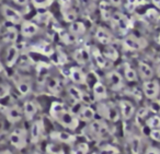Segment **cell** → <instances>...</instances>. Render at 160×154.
I'll return each mask as SVG.
<instances>
[{
	"label": "cell",
	"mask_w": 160,
	"mask_h": 154,
	"mask_svg": "<svg viewBox=\"0 0 160 154\" xmlns=\"http://www.w3.org/2000/svg\"><path fill=\"white\" fill-rule=\"evenodd\" d=\"M49 115L62 127L69 130H76L79 126L78 117L67 108V106L62 102H53L49 108Z\"/></svg>",
	"instance_id": "cell-1"
},
{
	"label": "cell",
	"mask_w": 160,
	"mask_h": 154,
	"mask_svg": "<svg viewBox=\"0 0 160 154\" xmlns=\"http://www.w3.org/2000/svg\"><path fill=\"white\" fill-rule=\"evenodd\" d=\"M9 141L17 150H22L28 144V131L24 128H16L9 134Z\"/></svg>",
	"instance_id": "cell-2"
},
{
	"label": "cell",
	"mask_w": 160,
	"mask_h": 154,
	"mask_svg": "<svg viewBox=\"0 0 160 154\" xmlns=\"http://www.w3.org/2000/svg\"><path fill=\"white\" fill-rule=\"evenodd\" d=\"M1 14L8 21L11 23L12 25H18L23 22V16L20 11L16 9V8L11 7L9 5H2L1 6Z\"/></svg>",
	"instance_id": "cell-3"
},
{
	"label": "cell",
	"mask_w": 160,
	"mask_h": 154,
	"mask_svg": "<svg viewBox=\"0 0 160 154\" xmlns=\"http://www.w3.org/2000/svg\"><path fill=\"white\" fill-rule=\"evenodd\" d=\"M5 115L10 123H17L22 119L23 110L19 105L13 104V105H9L5 108Z\"/></svg>",
	"instance_id": "cell-4"
},
{
	"label": "cell",
	"mask_w": 160,
	"mask_h": 154,
	"mask_svg": "<svg viewBox=\"0 0 160 154\" xmlns=\"http://www.w3.org/2000/svg\"><path fill=\"white\" fill-rule=\"evenodd\" d=\"M44 133V123L42 119L35 120L30 129V140L32 143H38Z\"/></svg>",
	"instance_id": "cell-5"
},
{
	"label": "cell",
	"mask_w": 160,
	"mask_h": 154,
	"mask_svg": "<svg viewBox=\"0 0 160 154\" xmlns=\"http://www.w3.org/2000/svg\"><path fill=\"white\" fill-rule=\"evenodd\" d=\"M88 128H89L90 132H91L94 137H97V138H99V139L105 138L107 134L109 133V129H108L107 125L101 120H96V119H93Z\"/></svg>",
	"instance_id": "cell-6"
},
{
	"label": "cell",
	"mask_w": 160,
	"mask_h": 154,
	"mask_svg": "<svg viewBox=\"0 0 160 154\" xmlns=\"http://www.w3.org/2000/svg\"><path fill=\"white\" fill-rule=\"evenodd\" d=\"M142 89H144V94L146 95V97L150 99H155L159 95L160 85L156 80H148V81L144 82Z\"/></svg>",
	"instance_id": "cell-7"
},
{
	"label": "cell",
	"mask_w": 160,
	"mask_h": 154,
	"mask_svg": "<svg viewBox=\"0 0 160 154\" xmlns=\"http://www.w3.org/2000/svg\"><path fill=\"white\" fill-rule=\"evenodd\" d=\"M112 21L114 22V24L116 25V27H118V32L122 34H125L127 31H128L129 29V20L127 17H125L124 14L122 13H114L113 16H112Z\"/></svg>",
	"instance_id": "cell-8"
},
{
	"label": "cell",
	"mask_w": 160,
	"mask_h": 154,
	"mask_svg": "<svg viewBox=\"0 0 160 154\" xmlns=\"http://www.w3.org/2000/svg\"><path fill=\"white\" fill-rule=\"evenodd\" d=\"M124 45L129 51H140L144 47H146L147 42L145 40H142V38H138L136 36L129 35L127 37H125Z\"/></svg>",
	"instance_id": "cell-9"
},
{
	"label": "cell",
	"mask_w": 160,
	"mask_h": 154,
	"mask_svg": "<svg viewBox=\"0 0 160 154\" xmlns=\"http://www.w3.org/2000/svg\"><path fill=\"white\" fill-rule=\"evenodd\" d=\"M20 58V49L17 45L12 44L8 47L6 53V65L9 68H12Z\"/></svg>",
	"instance_id": "cell-10"
},
{
	"label": "cell",
	"mask_w": 160,
	"mask_h": 154,
	"mask_svg": "<svg viewBox=\"0 0 160 154\" xmlns=\"http://www.w3.org/2000/svg\"><path fill=\"white\" fill-rule=\"evenodd\" d=\"M23 116L25 117L27 120H33L35 115L38 114V106L35 103V101H27L23 104Z\"/></svg>",
	"instance_id": "cell-11"
},
{
	"label": "cell",
	"mask_w": 160,
	"mask_h": 154,
	"mask_svg": "<svg viewBox=\"0 0 160 154\" xmlns=\"http://www.w3.org/2000/svg\"><path fill=\"white\" fill-rule=\"evenodd\" d=\"M38 32V26L32 21H23L21 23V35L24 37H32Z\"/></svg>",
	"instance_id": "cell-12"
},
{
	"label": "cell",
	"mask_w": 160,
	"mask_h": 154,
	"mask_svg": "<svg viewBox=\"0 0 160 154\" xmlns=\"http://www.w3.org/2000/svg\"><path fill=\"white\" fill-rule=\"evenodd\" d=\"M51 137L53 140H56L62 143H66V144H71L76 140L75 136L67 131H54L51 133Z\"/></svg>",
	"instance_id": "cell-13"
},
{
	"label": "cell",
	"mask_w": 160,
	"mask_h": 154,
	"mask_svg": "<svg viewBox=\"0 0 160 154\" xmlns=\"http://www.w3.org/2000/svg\"><path fill=\"white\" fill-rule=\"evenodd\" d=\"M69 78L76 84H85L87 81V75L78 67H72L69 70Z\"/></svg>",
	"instance_id": "cell-14"
},
{
	"label": "cell",
	"mask_w": 160,
	"mask_h": 154,
	"mask_svg": "<svg viewBox=\"0 0 160 154\" xmlns=\"http://www.w3.org/2000/svg\"><path fill=\"white\" fill-rule=\"evenodd\" d=\"M120 112L122 117L125 120H128L135 114V107L128 101H121L120 102Z\"/></svg>",
	"instance_id": "cell-15"
},
{
	"label": "cell",
	"mask_w": 160,
	"mask_h": 154,
	"mask_svg": "<svg viewBox=\"0 0 160 154\" xmlns=\"http://www.w3.org/2000/svg\"><path fill=\"white\" fill-rule=\"evenodd\" d=\"M96 38L99 43H101L102 45H105V46L111 45L114 40L113 36L111 35V33H110L109 31H107L105 29H103V27H99V29L97 30Z\"/></svg>",
	"instance_id": "cell-16"
},
{
	"label": "cell",
	"mask_w": 160,
	"mask_h": 154,
	"mask_svg": "<svg viewBox=\"0 0 160 154\" xmlns=\"http://www.w3.org/2000/svg\"><path fill=\"white\" fill-rule=\"evenodd\" d=\"M73 58L80 65H86L90 61V58H91V53L88 48H79L75 51L73 54Z\"/></svg>",
	"instance_id": "cell-17"
},
{
	"label": "cell",
	"mask_w": 160,
	"mask_h": 154,
	"mask_svg": "<svg viewBox=\"0 0 160 154\" xmlns=\"http://www.w3.org/2000/svg\"><path fill=\"white\" fill-rule=\"evenodd\" d=\"M77 117L79 120L82 121H92L96 117V110L90 106H85L81 107L79 113L77 114Z\"/></svg>",
	"instance_id": "cell-18"
},
{
	"label": "cell",
	"mask_w": 160,
	"mask_h": 154,
	"mask_svg": "<svg viewBox=\"0 0 160 154\" xmlns=\"http://www.w3.org/2000/svg\"><path fill=\"white\" fill-rule=\"evenodd\" d=\"M102 115L104 117H107L108 119L112 120V121L118 120V117H120V115H118V107H116L115 105H113L112 103L107 104V105L103 106V113H102Z\"/></svg>",
	"instance_id": "cell-19"
},
{
	"label": "cell",
	"mask_w": 160,
	"mask_h": 154,
	"mask_svg": "<svg viewBox=\"0 0 160 154\" xmlns=\"http://www.w3.org/2000/svg\"><path fill=\"white\" fill-rule=\"evenodd\" d=\"M108 81L113 90H120L123 86V79L120 73L116 71H112L108 75Z\"/></svg>",
	"instance_id": "cell-20"
},
{
	"label": "cell",
	"mask_w": 160,
	"mask_h": 154,
	"mask_svg": "<svg viewBox=\"0 0 160 154\" xmlns=\"http://www.w3.org/2000/svg\"><path fill=\"white\" fill-rule=\"evenodd\" d=\"M18 36H19V32L18 30L16 29L14 26H9L6 29V32L3 33V41L6 43H10V44H14L18 40Z\"/></svg>",
	"instance_id": "cell-21"
},
{
	"label": "cell",
	"mask_w": 160,
	"mask_h": 154,
	"mask_svg": "<svg viewBox=\"0 0 160 154\" xmlns=\"http://www.w3.org/2000/svg\"><path fill=\"white\" fill-rule=\"evenodd\" d=\"M92 92H93L94 97H96L97 99H100V101H102V99L108 97L107 88H105L104 84L101 83V82H96V83H94L93 88H92Z\"/></svg>",
	"instance_id": "cell-22"
},
{
	"label": "cell",
	"mask_w": 160,
	"mask_h": 154,
	"mask_svg": "<svg viewBox=\"0 0 160 154\" xmlns=\"http://www.w3.org/2000/svg\"><path fill=\"white\" fill-rule=\"evenodd\" d=\"M16 86H17V90L19 91L21 95L25 96V95L30 94L31 93V90H32V86H31V83L29 81L24 79H21L19 81L16 82Z\"/></svg>",
	"instance_id": "cell-23"
},
{
	"label": "cell",
	"mask_w": 160,
	"mask_h": 154,
	"mask_svg": "<svg viewBox=\"0 0 160 154\" xmlns=\"http://www.w3.org/2000/svg\"><path fill=\"white\" fill-rule=\"evenodd\" d=\"M91 56L93 57L96 64L98 65L100 68H104V67L107 66L108 59L104 57V55H103L102 53H100V51H99L98 48H93V49H92Z\"/></svg>",
	"instance_id": "cell-24"
},
{
	"label": "cell",
	"mask_w": 160,
	"mask_h": 154,
	"mask_svg": "<svg viewBox=\"0 0 160 154\" xmlns=\"http://www.w3.org/2000/svg\"><path fill=\"white\" fill-rule=\"evenodd\" d=\"M67 92H68V94L70 95V97L75 102H80V103H82L83 92L81 90H79L77 86H75V85L68 86V89H67Z\"/></svg>",
	"instance_id": "cell-25"
},
{
	"label": "cell",
	"mask_w": 160,
	"mask_h": 154,
	"mask_svg": "<svg viewBox=\"0 0 160 154\" xmlns=\"http://www.w3.org/2000/svg\"><path fill=\"white\" fill-rule=\"evenodd\" d=\"M69 31H70V33L72 34V35H76V36L82 35L86 31V26L82 22L75 21V22L71 23L70 26H69Z\"/></svg>",
	"instance_id": "cell-26"
},
{
	"label": "cell",
	"mask_w": 160,
	"mask_h": 154,
	"mask_svg": "<svg viewBox=\"0 0 160 154\" xmlns=\"http://www.w3.org/2000/svg\"><path fill=\"white\" fill-rule=\"evenodd\" d=\"M139 73L142 79L149 80L152 78L153 70L151 69V67L149 65L145 64V62H139Z\"/></svg>",
	"instance_id": "cell-27"
},
{
	"label": "cell",
	"mask_w": 160,
	"mask_h": 154,
	"mask_svg": "<svg viewBox=\"0 0 160 154\" xmlns=\"http://www.w3.org/2000/svg\"><path fill=\"white\" fill-rule=\"evenodd\" d=\"M131 151L133 154H140L142 152V139L138 136H134L131 139Z\"/></svg>",
	"instance_id": "cell-28"
},
{
	"label": "cell",
	"mask_w": 160,
	"mask_h": 154,
	"mask_svg": "<svg viewBox=\"0 0 160 154\" xmlns=\"http://www.w3.org/2000/svg\"><path fill=\"white\" fill-rule=\"evenodd\" d=\"M34 48H36L38 51H40V53L44 54V55H47V56H51L52 54L54 53V49H53V47H52V45L47 42L38 43Z\"/></svg>",
	"instance_id": "cell-29"
},
{
	"label": "cell",
	"mask_w": 160,
	"mask_h": 154,
	"mask_svg": "<svg viewBox=\"0 0 160 154\" xmlns=\"http://www.w3.org/2000/svg\"><path fill=\"white\" fill-rule=\"evenodd\" d=\"M62 17H64V20L69 23L75 22L76 19H77L76 11L73 9H71L70 7H65L64 9H62Z\"/></svg>",
	"instance_id": "cell-30"
},
{
	"label": "cell",
	"mask_w": 160,
	"mask_h": 154,
	"mask_svg": "<svg viewBox=\"0 0 160 154\" xmlns=\"http://www.w3.org/2000/svg\"><path fill=\"white\" fill-rule=\"evenodd\" d=\"M47 154H65V150L58 143H48L45 147Z\"/></svg>",
	"instance_id": "cell-31"
},
{
	"label": "cell",
	"mask_w": 160,
	"mask_h": 154,
	"mask_svg": "<svg viewBox=\"0 0 160 154\" xmlns=\"http://www.w3.org/2000/svg\"><path fill=\"white\" fill-rule=\"evenodd\" d=\"M103 55H104V57L107 58V59L114 61V60H116L118 58V51H116L113 46L108 45V46L105 47L104 51H103Z\"/></svg>",
	"instance_id": "cell-32"
},
{
	"label": "cell",
	"mask_w": 160,
	"mask_h": 154,
	"mask_svg": "<svg viewBox=\"0 0 160 154\" xmlns=\"http://www.w3.org/2000/svg\"><path fill=\"white\" fill-rule=\"evenodd\" d=\"M88 152H89V145L86 142L78 143L71 149V154H88Z\"/></svg>",
	"instance_id": "cell-33"
},
{
	"label": "cell",
	"mask_w": 160,
	"mask_h": 154,
	"mask_svg": "<svg viewBox=\"0 0 160 154\" xmlns=\"http://www.w3.org/2000/svg\"><path fill=\"white\" fill-rule=\"evenodd\" d=\"M47 89L49 90V92L52 93H58L60 92V82L57 78H52L47 81Z\"/></svg>",
	"instance_id": "cell-34"
},
{
	"label": "cell",
	"mask_w": 160,
	"mask_h": 154,
	"mask_svg": "<svg viewBox=\"0 0 160 154\" xmlns=\"http://www.w3.org/2000/svg\"><path fill=\"white\" fill-rule=\"evenodd\" d=\"M124 75H125V78H126L127 81H129V82L137 81V75H136V71L134 70V69L132 68L128 64L125 65Z\"/></svg>",
	"instance_id": "cell-35"
},
{
	"label": "cell",
	"mask_w": 160,
	"mask_h": 154,
	"mask_svg": "<svg viewBox=\"0 0 160 154\" xmlns=\"http://www.w3.org/2000/svg\"><path fill=\"white\" fill-rule=\"evenodd\" d=\"M98 154H120V150L112 144H105L100 147Z\"/></svg>",
	"instance_id": "cell-36"
},
{
	"label": "cell",
	"mask_w": 160,
	"mask_h": 154,
	"mask_svg": "<svg viewBox=\"0 0 160 154\" xmlns=\"http://www.w3.org/2000/svg\"><path fill=\"white\" fill-rule=\"evenodd\" d=\"M146 126L150 129H159L160 128V116L155 115V116L149 117L146 120Z\"/></svg>",
	"instance_id": "cell-37"
},
{
	"label": "cell",
	"mask_w": 160,
	"mask_h": 154,
	"mask_svg": "<svg viewBox=\"0 0 160 154\" xmlns=\"http://www.w3.org/2000/svg\"><path fill=\"white\" fill-rule=\"evenodd\" d=\"M52 19L51 12H42V13H38V16L34 17V20L38 23H42V24H47Z\"/></svg>",
	"instance_id": "cell-38"
},
{
	"label": "cell",
	"mask_w": 160,
	"mask_h": 154,
	"mask_svg": "<svg viewBox=\"0 0 160 154\" xmlns=\"http://www.w3.org/2000/svg\"><path fill=\"white\" fill-rule=\"evenodd\" d=\"M31 2L36 9H44L49 7L54 2V0H31Z\"/></svg>",
	"instance_id": "cell-39"
},
{
	"label": "cell",
	"mask_w": 160,
	"mask_h": 154,
	"mask_svg": "<svg viewBox=\"0 0 160 154\" xmlns=\"http://www.w3.org/2000/svg\"><path fill=\"white\" fill-rule=\"evenodd\" d=\"M146 17L149 19L150 21H152V22H159L160 21V14L158 13L157 10L155 9H149L148 11L146 12Z\"/></svg>",
	"instance_id": "cell-40"
},
{
	"label": "cell",
	"mask_w": 160,
	"mask_h": 154,
	"mask_svg": "<svg viewBox=\"0 0 160 154\" xmlns=\"http://www.w3.org/2000/svg\"><path fill=\"white\" fill-rule=\"evenodd\" d=\"M10 94V88L3 83H0V101L5 99Z\"/></svg>",
	"instance_id": "cell-41"
},
{
	"label": "cell",
	"mask_w": 160,
	"mask_h": 154,
	"mask_svg": "<svg viewBox=\"0 0 160 154\" xmlns=\"http://www.w3.org/2000/svg\"><path fill=\"white\" fill-rule=\"evenodd\" d=\"M138 0H127L126 1V6H125V9L128 12H133L136 9V7L138 6Z\"/></svg>",
	"instance_id": "cell-42"
},
{
	"label": "cell",
	"mask_w": 160,
	"mask_h": 154,
	"mask_svg": "<svg viewBox=\"0 0 160 154\" xmlns=\"http://www.w3.org/2000/svg\"><path fill=\"white\" fill-rule=\"evenodd\" d=\"M150 138L157 142H160V128L159 129H151Z\"/></svg>",
	"instance_id": "cell-43"
},
{
	"label": "cell",
	"mask_w": 160,
	"mask_h": 154,
	"mask_svg": "<svg viewBox=\"0 0 160 154\" xmlns=\"http://www.w3.org/2000/svg\"><path fill=\"white\" fill-rule=\"evenodd\" d=\"M145 154H160V150H159V149H157V147H149L148 149L146 150Z\"/></svg>",
	"instance_id": "cell-44"
},
{
	"label": "cell",
	"mask_w": 160,
	"mask_h": 154,
	"mask_svg": "<svg viewBox=\"0 0 160 154\" xmlns=\"http://www.w3.org/2000/svg\"><path fill=\"white\" fill-rule=\"evenodd\" d=\"M16 5L20 6V7H24V6L28 5V2H29V0H12Z\"/></svg>",
	"instance_id": "cell-45"
},
{
	"label": "cell",
	"mask_w": 160,
	"mask_h": 154,
	"mask_svg": "<svg viewBox=\"0 0 160 154\" xmlns=\"http://www.w3.org/2000/svg\"><path fill=\"white\" fill-rule=\"evenodd\" d=\"M147 114H148V109H147V108H140V109L138 110L137 117H145Z\"/></svg>",
	"instance_id": "cell-46"
},
{
	"label": "cell",
	"mask_w": 160,
	"mask_h": 154,
	"mask_svg": "<svg viewBox=\"0 0 160 154\" xmlns=\"http://www.w3.org/2000/svg\"><path fill=\"white\" fill-rule=\"evenodd\" d=\"M71 0H59V3L62 6V7H69V5H70Z\"/></svg>",
	"instance_id": "cell-47"
},
{
	"label": "cell",
	"mask_w": 160,
	"mask_h": 154,
	"mask_svg": "<svg viewBox=\"0 0 160 154\" xmlns=\"http://www.w3.org/2000/svg\"><path fill=\"white\" fill-rule=\"evenodd\" d=\"M111 3L115 7H118L122 3V0H111Z\"/></svg>",
	"instance_id": "cell-48"
},
{
	"label": "cell",
	"mask_w": 160,
	"mask_h": 154,
	"mask_svg": "<svg viewBox=\"0 0 160 154\" xmlns=\"http://www.w3.org/2000/svg\"><path fill=\"white\" fill-rule=\"evenodd\" d=\"M152 3L158 8V9H160V0H152Z\"/></svg>",
	"instance_id": "cell-49"
},
{
	"label": "cell",
	"mask_w": 160,
	"mask_h": 154,
	"mask_svg": "<svg viewBox=\"0 0 160 154\" xmlns=\"http://www.w3.org/2000/svg\"><path fill=\"white\" fill-rule=\"evenodd\" d=\"M0 154H13L11 151L9 150H3V151H0Z\"/></svg>",
	"instance_id": "cell-50"
},
{
	"label": "cell",
	"mask_w": 160,
	"mask_h": 154,
	"mask_svg": "<svg viewBox=\"0 0 160 154\" xmlns=\"http://www.w3.org/2000/svg\"><path fill=\"white\" fill-rule=\"evenodd\" d=\"M3 68H5V67H3L2 61H1V59H0V73H1L3 71Z\"/></svg>",
	"instance_id": "cell-51"
},
{
	"label": "cell",
	"mask_w": 160,
	"mask_h": 154,
	"mask_svg": "<svg viewBox=\"0 0 160 154\" xmlns=\"http://www.w3.org/2000/svg\"><path fill=\"white\" fill-rule=\"evenodd\" d=\"M157 73H158V75L160 77V65L158 66V68H157Z\"/></svg>",
	"instance_id": "cell-52"
},
{
	"label": "cell",
	"mask_w": 160,
	"mask_h": 154,
	"mask_svg": "<svg viewBox=\"0 0 160 154\" xmlns=\"http://www.w3.org/2000/svg\"><path fill=\"white\" fill-rule=\"evenodd\" d=\"M157 43H158V44H160V33H159V35H158V37H157Z\"/></svg>",
	"instance_id": "cell-53"
},
{
	"label": "cell",
	"mask_w": 160,
	"mask_h": 154,
	"mask_svg": "<svg viewBox=\"0 0 160 154\" xmlns=\"http://www.w3.org/2000/svg\"><path fill=\"white\" fill-rule=\"evenodd\" d=\"M1 30H2V24H1V22H0V33H1Z\"/></svg>",
	"instance_id": "cell-54"
},
{
	"label": "cell",
	"mask_w": 160,
	"mask_h": 154,
	"mask_svg": "<svg viewBox=\"0 0 160 154\" xmlns=\"http://www.w3.org/2000/svg\"><path fill=\"white\" fill-rule=\"evenodd\" d=\"M32 154H41V153H38V152H34V153H32Z\"/></svg>",
	"instance_id": "cell-55"
},
{
	"label": "cell",
	"mask_w": 160,
	"mask_h": 154,
	"mask_svg": "<svg viewBox=\"0 0 160 154\" xmlns=\"http://www.w3.org/2000/svg\"><path fill=\"white\" fill-rule=\"evenodd\" d=\"M159 104H160V99H159Z\"/></svg>",
	"instance_id": "cell-56"
},
{
	"label": "cell",
	"mask_w": 160,
	"mask_h": 154,
	"mask_svg": "<svg viewBox=\"0 0 160 154\" xmlns=\"http://www.w3.org/2000/svg\"><path fill=\"white\" fill-rule=\"evenodd\" d=\"M0 1H1V0H0Z\"/></svg>",
	"instance_id": "cell-57"
}]
</instances>
